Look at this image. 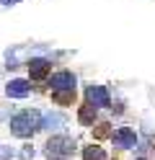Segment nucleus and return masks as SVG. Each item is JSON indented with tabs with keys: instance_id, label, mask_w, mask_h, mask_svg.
<instances>
[{
	"instance_id": "f257e3e1",
	"label": "nucleus",
	"mask_w": 155,
	"mask_h": 160,
	"mask_svg": "<svg viewBox=\"0 0 155 160\" xmlns=\"http://www.w3.org/2000/svg\"><path fill=\"white\" fill-rule=\"evenodd\" d=\"M39 129H41V114L36 108H23L10 119V134H16L21 139L34 137V132H39Z\"/></svg>"
},
{
	"instance_id": "f03ea898",
	"label": "nucleus",
	"mask_w": 155,
	"mask_h": 160,
	"mask_svg": "<svg viewBox=\"0 0 155 160\" xmlns=\"http://www.w3.org/2000/svg\"><path fill=\"white\" fill-rule=\"evenodd\" d=\"M72 152H75V139L67 134H52L44 145L47 160H67Z\"/></svg>"
},
{
	"instance_id": "7ed1b4c3",
	"label": "nucleus",
	"mask_w": 155,
	"mask_h": 160,
	"mask_svg": "<svg viewBox=\"0 0 155 160\" xmlns=\"http://www.w3.org/2000/svg\"><path fill=\"white\" fill-rule=\"evenodd\" d=\"M49 85H52V91H75L78 78L70 70H59V72H54L49 78Z\"/></svg>"
},
{
	"instance_id": "20e7f679",
	"label": "nucleus",
	"mask_w": 155,
	"mask_h": 160,
	"mask_svg": "<svg viewBox=\"0 0 155 160\" xmlns=\"http://www.w3.org/2000/svg\"><path fill=\"white\" fill-rule=\"evenodd\" d=\"M111 142L119 150H129V147L137 145V134H134L132 127H119L116 132H111Z\"/></svg>"
},
{
	"instance_id": "39448f33",
	"label": "nucleus",
	"mask_w": 155,
	"mask_h": 160,
	"mask_svg": "<svg viewBox=\"0 0 155 160\" xmlns=\"http://www.w3.org/2000/svg\"><path fill=\"white\" fill-rule=\"evenodd\" d=\"M85 101L93 103L96 108H106V106H111V96L103 85H88L85 88Z\"/></svg>"
},
{
	"instance_id": "423d86ee",
	"label": "nucleus",
	"mask_w": 155,
	"mask_h": 160,
	"mask_svg": "<svg viewBox=\"0 0 155 160\" xmlns=\"http://www.w3.org/2000/svg\"><path fill=\"white\" fill-rule=\"evenodd\" d=\"M26 65H28V78L31 80H44L49 75V70H52V62L44 59V57H31Z\"/></svg>"
},
{
	"instance_id": "0eeeda50",
	"label": "nucleus",
	"mask_w": 155,
	"mask_h": 160,
	"mask_svg": "<svg viewBox=\"0 0 155 160\" xmlns=\"http://www.w3.org/2000/svg\"><path fill=\"white\" fill-rule=\"evenodd\" d=\"M28 93H31V85H28V80H23V78H13L5 85V96L8 98H26Z\"/></svg>"
},
{
	"instance_id": "6e6552de",
	"label": "nucleus",
	"mask_w": 155,
	"mask_h": 160,
	"mask_svg": "<svg viewBox=\"0 0 155 160\" xmlns=\"http://www.w3.org/2000/svg\"><path fill=\"white\" fill-rule=\"evenodd\" d=\"M65 124H67V116L59 114V111H47L41 116V129H47V132H57V129H62Z\"/></svg>"
},
{
	"instance_id": "1a4fd4ad",
	"label": "nucleus",
	"mask_w": 155,
	"mask_h": 160,
	"mask_svg": "<svg viewBox=\"0 0 155 160\" xmlns=\"http://www.w3.org/2000/svg\"><path fill=\"white\" fill-rule=\"evenodd\" d=\"M96 116H98V114H96V106H93V103H88V101L78 108V122H80V124H85V127H93Z\"/></svg>"
},
{
	"instance_id": "9d476101",
	"label": "nucleus",
	"mask_w": 155,
	"mask_h": 160,
	"mask_svg": "<svg viewBox=\"0 0 155 160\" xmlns=\"http://www.w3.org/2000/svg\"><path fill=\"white\" fill-rule=\"evenodd\" d=\"M83 160H109V155H106V150H103V147L88 145V147H83Z\"/></svg>"
},
{
	"instance_id": "9b49d317",
	"label": "nucleus",
	"mask_w": 155,
	"mask_h": 160,
	"mask_svg": "<svg viewBox=\"0 0 155 160\" xmlns=\"http://www.w3.org/2000/svg\"><path fill=\"white\" fill-rule=\"evenodd\" d=\"M52 101L62 103V106H70L75 101V91H52Z\"/></svg>"
},
{
	"instance_id": "f8f14e48",
	"label": "nucleus",
	"mask_w": 155,
	"mask_h": 160,
	"mask_svg": "<svg viewBox=\"0 0 155 160\" xmlns=\"http://www.w3.org/2000/svg\"><path fill=\"white\" fill-rule=\"evenodd\" d=\"M93 134H96L98 139L111 137V124H109V122H98V124H96V132H93Z\"/></svg>"
},
{
	"instance_id": "ddd939ff",
	"label": "nucleus",
	"mask_w": 155,
	"mask_h": 160,
	"mask_svg": "<svg viewBox=\"0 0 155 160\" xmlns=\"http://www.w3.org/2000/svg\"><path fill=\"white\" fill-rule=\"evenodd\" d=\"M13 155H16V150H13V147L0 145V160H13Z\"/></svg>"
},
{
	"instance_id": "4468645a",
	"label": "nucleus",
	"mask_w": 155,
	"mask_h": 160,
	"mask_svg": "<svg viewBox=\"0 0 155 160\" xmlns=\"http://www.w3.org/2000/svg\"><path fill=\"white\" fill-rule=\"evenodd\" d=\"M28 158H34V147L23 145V150H21V160H28Z\"/></svg>"
},
{
	"instance_id": "2eb2a0df",
	"label": "nucleus",
	"mask_w": 155,
	"mask_h": 160,
	"mask_svg": "<svg viewBox=\"0 0 155 160\" xmlns=\"http://www.w3.org/2000/svg\"><path fill=\"white\" fill-rule=\"evenodd\" d=\"M0 3H3L5 8H10V5H16V3H18V0H0Z\"/></svg>"
},
{
	"instance_id": "dca6fc26",
	"label": "nucleus",
	"mask_w": 155,
	"mask_h": 160,
	"mask_svg": "<svg viewBox=\"0 0 155 160\" xmlns=\"http://www.w3.org/2000/svg\"><path fill=\"white\" fill-rule=\"evenodd\" d=\"M137 160H145V158H137Z\"/></svg>"
}]
</instances>
